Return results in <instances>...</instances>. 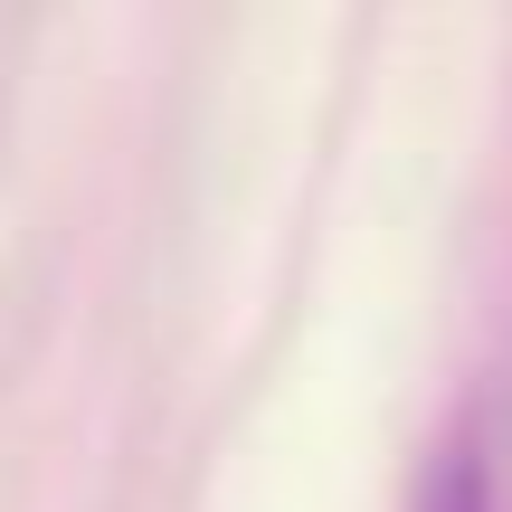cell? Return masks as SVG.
<instances>
[{"label":"cell","instance_id":"1","mask_svg":"<svg viewBox=\"0 0 512 512\" xmlns=\"http://www.w3.org/2000/svg\"><path fill=\"white\" fill-rule=\"evenodd\" d=\"M418 512H503L494 456H484L475 437H446L437 456H427V475H418Z\"/></svg>","mask_w":512,"mask_h":512}]
</instances>
